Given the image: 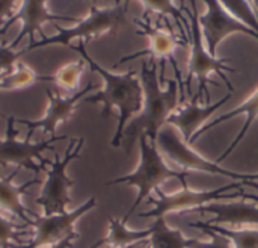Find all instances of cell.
<instances>
[{
	"label": "cell",
	"mask_w": 258,
	"mask_h": 248,
	"mask_svg": "<svg viewBox=\"0 0 258 248\" xmlns=\"http://www.w3.org/2000/svg\"><path fill=\"white\" fill-rule=\"evenodd\" d=\"M71 50H76L82 59L91 67L92 71L100 74L104 80V88L98 91L94 95H88L83 100L86 103H101L103 111L101 117H109L112 109L116 108L119 118H118V127L116 132L110 141L112 147H119L122 141V133L125 129L127 121L136 115L141 114L142 106H144V86L141 80L136 76V71L130 70L124 74H115L112 71H107L101 65H98L86 52L85 42L79 41L77 45H70Z\"/></svg>",
	"instance_id": "1"
},
{
	"label": "cell",
	"mask_w": 258,
	"mask_h": 248,
	"mask_svg": "<svg viewBox=\"0 0 258 248\" xmlns=\"http://www.w3.org/2000/svg\"><path fill=\"white\" fill-rule=\"evenodd\" d=\"M141 76L144 86V106L141 114L124 129L122 139L127 153H130L141 135H147L151 142L157 144L159 132L163 124L168 123V118L172 115L178 103V83L174 79L168 80L166 91L160 89L156 59L150 58V65L148 62H142Z\"/></svg>",
	"instance_id": "2"
},
{
	"label": "cell",
	"mask_w": 258,
	"mask_h": 248,
	"mask_svg": "<svg viewBox=\"0 0 258 248\" xmlns=\"http://www.w3.org/2000/svg\"><path fill=\"white\" fill-rule=\"evenodd\" d=\"M128 5H130L128 2H125V3L118 2L112 8H98V6L92 5L89 9V15L86 18L77 21L76 26L67 29V27H60L59 24H56V29H57L56 35H53V36L42 35L39 41L29 44L27 48L24 50V53L30 52L33 48L51 45V44H60V45L70 47L73 39H79V41L85 42L92 38L106 35V33L116 35L119 29L127 26Z\"/></svg>",
	"instance_id": "3"
},
{
	"label": "cell",
	"mask_w": 258,
	"mask_h": 248,
	"mask_svg": "<svg viewBox=\"0 0 258 248\" xmlns=\"http://www.w3.org/2000/svg\"><path fill=\"white\" fill-rule=\"evenodd\" d=\"M138 142H139V150H141V162H139L136 171L132 174L121 176L118 179L107 182L109 186L124 183V185H130V186L138 188L136 200L133 202L132 208L124 215V218L121 220L124 224L128 221V218L136 211V208L144 202V199H147L153 189H157V186L160 183H163L166 179H171V177H177L181 182H186V177L190 173V171H174V170L168 168L165 165L160 153H159L157 144L151 142L147 138V135H141Z\"/></svg>",
	"instance_id": "4"
},
{
	"label": "cell",
	"mask_w": 258,
	"mask_h": 248,
	"mask_svg": "<svg viewBox=\"0 0 258 248\" xmlns=\"http://www.w3.org/2000/svg\"><path fill=\"white\" fill-rule=\"evenodd\" d=\"M183 9L189 15V20H190L187 23V20L183 18L184 26L190 32V61H189V76H187V80H186V88H187V92L190 94V83H192L194 77H197L200 85H198V91H197L195 97L200 102L201 97L206 95V102L210 105V92H209V88H207V85H209V74L212 71L218 73V76L222 77V80L227 83L230 92L233 94V91H234L233 83L230 82V79L224 73H234L236 70L233 67H230V65L225 64V62L230 61L228 58L218 59V58H213L206 50V44H204V39H203L201 26L198 23L197 3L195 2L190 3V9L192 11H189L184 5H183Z\"/></svg>",
	"instance_id": "5"
},
{
	"label": "cell",
	"mask_w": 258,
	"mask_h": 248,
	"mask_svg": "<svg viewBox=\"0 0 258 248\" xmlns=\"http://www.w3.org/2000/svg\"><path fill=\"white\" fill-rule=\"evenodd\" d=\"M83 144H85L83 138H73L62 159L56 155L53 162L47 159L41 161L44 165L51 167L50 171H47V177L44 180L41 194L35 200V203L42 208L45 217L67 212V208L71 203L70 189L74 185V180L67 176V167L71 164V161L79 158Z\"/></svg>",
	"instance_id": "6"
},
{
	"label": "cell",
	"mask_w": 258,
	"mask_h": 248,
	"mask_svg": "<svg viewBox=\"0 0 258 248\" xmlns=\"http://www.w3.org/2000/svg\"><path fill=\"white\" fill-rule=\"evenodd\" d=\"M183 188L178 192L174 194H165L162 192L159 188L157 195L159 199H151L148 197V202L154 205L153 211L148 212H142L139 214V217L142 218H160L165 217L169 212H177V211H192L195 208L204 206L207 203H212L215 200H236V199H242V191H236V192H230L233 189H240L243 182H233L230 185H225L222 188L218 189H212V191H192L187 188L186 182H181Z\"/></svg>",
	"instance_id": "7"
},
{
	"label": "cell",
	"mask_w": 258,
	"mask_h": 248,
	"mask_svg": "<svg viewBox=\"0 0 258 248\" xmlns=\"http://www.w3.org/2000/svg\"><path fill=\"white\" fill-rule=\"evenodd\" d=\"M6 135L5 139H0V167L15 165L17 168H26L33 173L42 171V167L35 164V159L42 161L41 152L53 150L51 144L56 141L67 139L65 135L50 136L47 141L30 142V136L33 132H27L24 141L17 139V130L14 129L15 117H6Z\"/></svg>",
	"instance_id": "8"
},
{
	"label": "cell",
	"mask_w": 258,
	"mask_h": 248,
	"mask_svg": "<svg viewBox=\"0 0 258 248\" xmlns=\"http://www.w3.org/2000/svg\"><path fill=\"white\" fill-rule=\"evenodd\" d=\"M157 145L180 167L184 170H195V171H203L209 174H216V176H225L230 177L236 182H254L258 180V174H242L236 171L225 170L219 167L216 162H210L209 159L203 158L197 152H194L186 142L180 139V136L172 130L171 127L162 129L157 136Z\"/></svg>",
	"instance_id": "9"
},
{
	"label": "cell",
	"mask_w": 258,
	"mask_h": 248,
	"mask_svg": "<svg viewBox=\"0 0 258 248\" xmlns=\"http://www.w3.org/2000/svg\"><path fill=\"white\" fill-rule=\"evenodd\" d=\"M97 206V200L94 197L88 199L83 205L76 208L71 212L59 214V215H50V217H38L35 215V220L30 221V226L35 229V236L32 241H27L23 247L20 248H39L42 245H54L74 233V224L89 211H92Z\"/></svg>",
	"instance_id": "10"
},
{
	"label": "cell",
	"mask_w": 258,
	"mask_h": 248,
	"mask_svg": "<svg viewBox=\"0 0 258 248\" xmlns=\"http://www.w3.org/2000/svg\"><path fill=\"white\" fill-rule=\"evenodd\" d=\"M198 23L201 26L203 39L206 42L207 52L216 58V48L221 41H224L228 35L233 33H245L258 39V35L249 27L236 20L224 6L216 0L206 2V12L198 17Z\"/></svg>",
	"instance_id": "11"
},
{
	"label": "cell",
	"mask_w": 258,
	"mask_h": 248,
	"mask_svg": "<svg viewBox=\"0 0 258 248\" xmlns=\"http://www.w3.org/2000/svg\"><path fill=\"white\" fill-rule=\"evenodd\" d=\"M92 89H94V83L89 82L83 89H80L68 97H60L59 94H56L50 88H47L45 95L48 98V108L45 109L44 117L36 121L23 120V118H15V121L21 123L23 126H27L30 132H33L35 129H42L44 133H50L51 136H56V129L62 123H67L73 117V114L76 111V105L82 98H85L86 94Z\"/></svg>",
	"instance_id": "12"
},
{
	"label": "cell",
	"mask_w": 258,
	"mask_h": 248,
	"mask_svg": "<svg viewBox=\"0 0 258 248\" xmlns=\"http://www.w3.org/2000/svg\"><path fill=\"white\" fill-rule=\"evenodd\" d=\"M17 20L21 21V30L18 32L17 38L11 42L12 48H15L24 36L30 38V44L35 42V32H39L42 36L44 32H42L41 26L45 23H50V21H77L76 17H70V15H63V14H51L47 9V5L44 2H24V3H21L17 14H14L5 23L0 33H5L9 29V26L12 23H15Z\"/></svg>",
	"instance_id": "13"
},
{
	"label": "cell",
	"mask_w": 258,
	"mask_h": 248,
	"mask_svg": "<svg viewBox=\"0 0 258 248\" xmlns=\"http://www.w3.org/2000/svg\"><path fill=\"white\" fill-rule=\"evenodd\" d=\"M136 23L142 27L141 30H136V33H138V35H145V36H148V39H150V47H148L147 50L136 52V53H133V55H128V56L121 58L119 62H118L115 67H118V65L122 64V62L136 59V58L150 56L151 59L160 58V59H162V67H165V65H163V61H165V59H169V61L172 62V65L177 68V62H175V58H174L175 47H177L178 44H180V45H184V42L178 41L172 33H166V32H163L162 29L151 26L147 17H145V21L136 20Z\"/></svg>",
	"instance_id": "14"
},
{
	"label": "cell",
	"mask_w": 258,
	"mask_h": 248,
	"mask_svg": "<svg viewBox=\"0 0 258 248\" xmlns=\"http://www.w3.org/2000/svg\"><path fill=\"white\" fill-rule=\"evenodd\" d=\"M237 115H245V124L242 126V129H240V132H239V135L233 139V142L230 144V147L216 159V164H219V162H222V161H225L236 148H237V145L243 141V138L246 136V133H248V130L251 129V126H252V123L257 120L258 117V89L249 97V98H246L242 105H239L236 109H233V111H230V112H227V114H224V115H221V117H218V118H215L212 123H207L206 126H203L194 136H192V139H190V144L192 142H195L200 136H203V135H206L209 130H212L213 127H216V126H219L221 123H225L227 120H230V118H233V117H237Z\"/></svg>",
	"instance_id": "15"
},
{
	"label": "cell",
	"mask_w": 258,
	"mask_h": 248,
	"mask_svg": "<svg viewBox=\"0 0 258 248\" xmlns=\"http://www.w3.org/2000/svg\"><path fill=\"white\" fill-rule=\"evenodd\" d=\"M230 98H231V92H228L219 102L201 108L198 105V98L194 95V98H192V102L189 105L181 108L178 114H172L168 118V123L181 130V133H183V136L186 139V144H187V142H190L192 136L198 132V127L203 126L206 123V120L210 118V115H213L221 106L228 103Z\"/></svg>",
	"instance_id": "16"
},
{
	"label": "cell",
	"mask_w": 258,
	"mask_h": 248,
	"mask_svg": "<svg viewBox=\"0 0 258 248\" xmlns=\"http://www.w3.org/2000/svg\"><path fill=\"white\" fill-rule=\"evenodd\" d=\"M189 212L213 214L215 220L209 221L210 224H255L258 226V208L254 205L234 202V203H207L204 206L195 208Z\"/></svg>",
	"instance_id": "17"
},
{
	"label": "cell",
	"mask_w": 258,
	"mask_h": 248,
	"mask_svg": "<svg viewBox=\"0 0 258 248\" xmlns=\"http://www.w3.org/2000/svg\"><path fill=\"white\" fill-rule=\"evenodd\" d=\"M20 168H17L11 176L5 177V179H0V209L15 215L17 218L23 220L26 224L30 226V221L27 218V214L33 215V212L26 208L23 203H21V195H24L26 189L30 188L32 185H36V183H41L39 179H32L23 185H15L12 182V179L18 174Z\"/></svg>",
	"instance_id": "18"
},
{
	"label": "cell",
	"mask_w": 258,
	"mask_h": 248,
	"mask_svg": "<svg viewBox=\"0 0 258 248\" xmlns=\"http://www.w3.org/2000/svg\"><path fill=\"white\" fill-rule=\"evenodd\" d=\"M150 230L151 248H192L198 242L197 239H186L178 229H171L165 217L156 218Z\"/></svg>",
	"instance_id": "19"
},
{
	"label": "cell",
	"mask_w": 258,
	"mask_h": 248,
	"mask_svg": "<svg viewBox=\"0 0 258 248\" xmlns=\"http://www.w3.org/2000/svg\"><path fill=\"white\" fill-rule=\"evenodd\" d=\"M36 82H53V76H39L24 62H18L12 71L2 76V91L29 88Z\"/></svg>",
	"instance_id": "20"
},
{
	"label": "cell",
	"mask_w": 258,
	"mask_h": 248,
	"mask_svg": "<svg viewBox=\"0 0 258 248\" xmlns=\"http://www.w3.org/2000/svg\"><path fill=\"white\" fill-rule=\"evenodd\" d=\"M151 230H128L122 221H118L112 217H109V236L104 238L106 244L112 248H127L130 245H136L139 241H144L150 238Z\"/></svg>",
	"instance_id": "21"
},
{
	"label": "cell",
	"mask_w": 258,
	"mask_h": 248,
	"mask_svg": "<svg viewBox=\"0 0 258 248\" xmlns=\"http://www.w3.org/2000/svg\"><path fill=\"white\" fill-rule=\"evenodd\" d=\"M85 64L86 62L83 59H80V61L68 62L65 65H62L53 74V82L65 91H70V92L76 91L77 92L79 85H80V79H82V74L85 70Z\"/></svg>",
	"instance_id": "22"
},
{
	"label": "cell",
	"mask_w": 258,
	"mask_h": 248,
	"mask_svg": "<svg viewBox=\"0 0 258 248\" xmlns=\"http://www.w3.org/2000/svg\"><path fill=\"white\" fill-rule=\"evenodd\" d=\"M204 224L210 230L230 239L234 244V248H258V230H230L210 223H204Z\"/></svg>",
	"instance_id": "23"
},
{
	"label": "cell",
	"mask_w": 258,
	"mask_h": 248,
	"mask_svg": "<svg viewBox=\"0 0 258 248\" xmlns=\"http://www.w3.org/2000/svg\"><path fill=\"white\" fill-rule=\"evenodd\" d=\"M222 6L236 18L239 20L242 24H245L246 27H249L252 32H255L258 35V18L257 14L252 11L251 3L248 2H222Z\"/></svg>",
	"instance_id": "24"
},
{
	"label": "cell",
	"mask_w": 258,
	"mask_h": 248,
	"mask_svg": "<svg viewBox=\"0 0 258 248\" xmlns=\"http://www.w3.org/2000/svg\"><path fill=\"white\" fill-rule=\"evenodd\" d=\"M27 226L29 224L18 226L0 215V248H11V245H15L17 248L23 247L24 242H21V236H26L27 233L21 230Z\"/></svg>",
	"instance_id": "25"
},
{
	"label": "cell",
	"mask_w": 258,
	"mask_h": 248,
	"mask_svg": "<svg viewBox=\"0 0 258 248\" xmlns=\"http://www.w3.org/2000/svg\"><path fill=\"white\" fill-rule=\"evenodd\" d=\"M24 50L15 52V48L11 47V44H6V41L0 42V74H6L15 68L18 64V58L23 56Z\"/></svg>",
	"instance_id": "26"
},
{
	"label": "cell",
	"mask_w": 258,
	"mask_h": 248,
	"mask_svg": "<svg viewBox=\"0 0 258 248\" xmlns=\"http://www.w3.org/2000/svg\"><path fill=\"white\" fill-rule=\"evenodd\" d=\"M187 226H189V227H194V229H200V230H203L204 233H207V235L212 236V242H207V244L197 242L192 248H234L231 247V241H230V239H227V238L221 236L219 233L210 230L204 223H200V221H198V223H189Z\"/></svg>",
	"instance_id": "27"
},
{
	"label": "cell",
	"mask_w": 258,
	"mask_h": 248,
	"mask_svg": "<svg viewBox=\"0 0 258 248\" xmlns=\"http://www.w3.org/2000/svg\"><path fill=\"white\" fill-rule=\"evenodd\" d=\"M142 6L147 12H157L160 15H171L175 20H183L181 12L171 3L169 0H154V2H142Z\"/></svg>",
	"instance_id": "28"
},
{
	"label": "cell",
	"mask_w": 258,
	"mask_h": 248,
	"mask_svg": "<svg viewBox=\"0 0 258 248\" xmlns=\"http://www.w3.org/2000/svg\"><path fill=\"white\" fill-rule=\"evenodd\" d=\"M14 8H15V2H8V0L0 2V30L3 29L5 23L11 18Z\"/></svg>",
	"instance_id": "29"
},
{
	"label": "cell",
	"mask_w": 258,
	"mask_h": 248,
	"mask_svg": "<svg viewBox=\"0 0 258 248\" xmlns=\"http://www.w3.org/2000/svg\"><path fill=\"white\" fill-rule=\"evenodd\" d=\"M79 233L77 232H74V233H71L70 236H67L65 239H62L60 242H57V244H54V245H51V247L48 248H71L73 247V242L76 241V239H79Z\"/></svg>",
	"instance_id": "30"
},
{
	"label": "cell",
	"mask_w": 258,
	"mask_h": 248,
	"mask_svg": "<svg viewBox=\"0 0 258 248\" xmlns=\"http://www.w3.org/2000/svg\"><path fill=\"white\" fill-rule=\"evenodd\" d=\"M242 199H243V200H251V202H254V203H258V195L248 194V192H243V191H242Z\"/></svg>",
	"instance_id": "31"
},
{
	"label": "cell",
	"mask_w": 258,
	"mask_h": 248,
	"mask_svg": "<svg viewBox=\"0 0 258 248\" xmlns=\"http://www.w3.org/2000/svg\"><path fill=\"white\" fill-rule=\"evenodd\" d=\"M104 244H106V241H104V239H101V241H97V242H95V244H94L91 248H101Z\"/></svg>",
	"instance_id": "32"
},
{
	"label": "cell",
	"mask_w": 258,
	"mask_h": 248,
	"mask_svg": "<svg viewBox=\"0 0 258 248\" xmlns=\"http://www.w3.org/2000/svg\"><path fill=\"white\" fill-rule=\"evenodd\" d=\"M243 185H248V186H251V188L258 191V183H255V182H243Z\"/></svg>",
	"instance_id": "33"
},
{
	"label": "cell",
	"mask_w": 258,
	"mask_h": 248,
	"mask_svg": "<svg viewBox=\"0 0 258 248\" xmlns=\"http://www.w3.org/2000/svg\"><path fill=\"white\" fill-rule=\"evenodd\" d=\"M2 76H3V74H0V91H2Z\"/></svg>",
	"instance_id": "34"
},
{
	"label": "cell",
	"mask_w": 258,
	"mask_h": 248,
	"mask_svg": "<svg viewBox=\"0 0 258 248\" xmlns=\"http://www.w3.org/2000/svg\"><path fill=\"white\" fill-rule=\"evenodd\" d=\"M0 117H2V118H6V117H5V115H3V114H0Z\"/></svg>",
	"instance_id": "35"
},
{
	"label": "cell",
	"mask_w": 258,
	"mask_h": 248,
	"mask_svg": "<svg viewBox=\"0 0 258 248\" xmlns=\"http://www.w3.org/2000/svg\"><path fill=\"white\" fill-rule=\"evenodd\" d=\"M133 247H135V245H130V247H127V248H133Z\"/></svg>",
	"instance_id": "36"
}]
</instances>
